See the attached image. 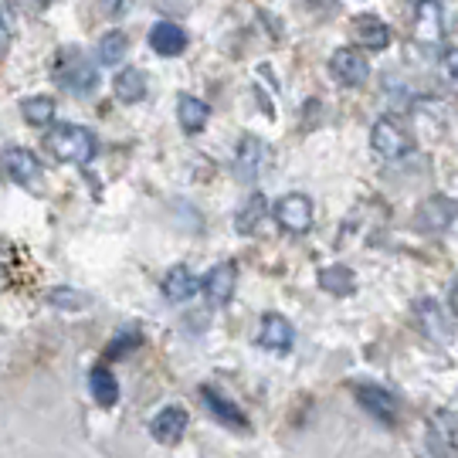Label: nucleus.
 <instances>
[{
    "instance_id": "1",
    "label": "nucleus",
    "mask_w": 458,
    "mask_h": 458,
    "mask_svg": "<svg viewBox=\"0 0 458 458\" xmlns=\"http://www.w3.org/2000/svg\"><path fill=\"white\" fill-rule=\"evenodd\" d=\"M45 149H48L58 164L89 166L96 160L98 143H96V132L85 130V126H75V123H51L48 136H45Z\"/></svg>"
},
{
    "instance_id": "2",
    "label": "nucleus",
    "mask_w": 458,
    "mask_h": 458,
    "mask_svg": "<svg viewBox=\"0 0 458 458\" xmlns=\"http://www.w3.org/2000/svg\"><path fill=\"white\" fill-rule=\"evenodd\" d=\"M51 79L72 96H92L98 85V62H92L82 48H62L51 62Z\"/></svg>"
},
{
    "instance_id": "3",
    "label": "nucleus",
    "mask_w": 458,
    "mask_h": 458,
    "mask_svg": "<svg viewBox=\"0 0 458 458\" xmlns=\"http://www.w3.org/2000/svg\"><path fill=\"white\" fill-rule=\"evenodd\" d=\"M329 75L346 89H360L370 79V62L363 58V51L357 45H344L329 55Z\"/></svg>"
},
{
    "instance_id": "4",
    "label": "nucleus",
    "mask_w": 458,
    "mask_h": 458,
    "mask_svg": "<svg viewBox=\"0 0 458 458\" xmlns=\"http://www.w3.org/2000/svg\"><path fill=\"white\" fill-rule=\"evenodd\" d=\"M0 166H4V174H7L17 187H24V191H41V183H45V170H41V164H38V157H34L31 149H24V147L4 149Z\"/></svg>"
},
{
    "instance_id": "5",
    "label": "nucleus",
    "mask_w": 458,
    "mask_h": 458,
    "mask_svg": "<svg viewBox=\"0 0 458 458\" xmlns=\"http://www.w3.org/2000/svg\"><path fill=\"white\" fill-rule=\"evenodd\" d=\"M370 147L380 160H401V157H408L411 140L394 119H377L374 130H370Z\"/></svg>"
},
{
    "instance_id": "6",
    "label": "nucleus",
    "mask_w": 458,
    "mask_h": 458,
    "mask_svg": "<svg viewBox=\"0 0 458 458\" xmlns=\"http://www.w3.org/2000/svg\"><path fill=\"white\" fill-rule=\"evenodd\" d=\"M353 397H357V404H360L370 418H377V421H384V425H394V421H397V397H394L387 387H380V384H357V387H353Z\"/></svg>"
},
{
    "instance_id": "7",
    "label": "nucleus",
    "mask_w": 458,
    "mask_h": 458,
    "mask_svg": "<svg viewBox=\"0 0 458 458\" xmlns=\"http://www.w3.org/2000/svg\"><path fill=\"white\" fill-rule=\"evenodd\" d=\"M276 221L289 234H306L312 228V200L306 194H285L276 204Z\"/></svg>"
},
{
    "instance_id": "8",
    "label": "nucleus",
    "mask_w": 458,
    "mask_h": 458,
    "mask_svg": "<svg viewBox=\"0 0 458 458\" xmlns=\"http://www.w3.org/2000/svg\"><path fill=\"white\" fill-rule=\"evenodd\" d=\"M200 289H204V295H208V302H211V306H228L234 289H238V265L217 262L211 272L204 276Z\"/></svg>"
},
{
    "instance_id": "9",
    "label": "nucleus",
    "mask_w": 458,
    "mask_h": 458,
    "mask_svg": "<svg viewBox=\"0 0 458 458\" xmlns=\"http://www.w3.org/2000/svg\"><path fill=\"white\" fill-rule=\"evenodd\" d=\"M350 31H353V45L360 51H384L391 45V28L377 14H357L350 21Z\"/></svg>"
},
{
    "instance_id": "10",
    "label": "nucleus",
    "mask_w": 458,
    "mask_h": 458,
    "mask_svg": "<svg viewBox=\"0 0 458 458\" xmlns=\"http://www.w3.org/2000/svg\"><path fill=\"white\" fill-rule=\"evenodd\" d=\"M191 45V38L183 31L177 21H157L149 28V48L157 51L160 58H181Z\"/></svg>"
},
{
    "instance_id": "11",
    "label": "nucleus",
    "mask_w": 458,
    "mask_h": 458,
    "mask_svg": "<svg viewBox=\"0 0 458 458\" xmlns=\"http://www.w3.org/2000/svg\"><path fill=\"white\" fill-rule=\"evenodd\" d=\"M187 425H191L187 411H183L181 404H166V408H160L153 418H149V435H153L157 442L174 445V442H181L183 438Z\"/></svg>"
},
{
    "instance_id": "12",
    "label": "nucleus",
    "mask_w": 458,
    "mask_h": 458,
    "mask_svg": "<svg viewBox=\"0 0 458 458\" xmlns=\"http://www.w3.org/2000/svg\"><path fill=\"white\" fill-rule=\"evenodd\" d=\"M293 344H295V329L282 312H268V316H262V327H259V346H262V350L289 353Z\"/></svg>"
},
{
    "instance_id": "13",
    "label": "nucleus",
    "mask_w": 458,
    "mask_h": 458,
    "mask_svg": "<svg viewBox=\"0 0 458 458\" xmlns=\"http://www.w3.org/2000/svg\"><path fill=\"white\" fill-rule=\"evenodd\" d=\"M272 160V149L265 147L259 136H245L242 147H238V177L242 181H259L265 174V166Z\"/></svg>"
},
{
    "instance_id": "14",
    "label": "nucleus",
    "mask_w": 458,
    "mask_h": 458,
    "mask_svg": "<svg viewBox=\"0 0 458 458\" xmlns=\"http://www.w3.org/2000/svg\"><path fill=\"white\" fill-rule=\"evenodd\" d=\"M160 293H164L166 302L183 306V302H191V299L200 293V282H197V276L187 265H174L164 276V282H160Z\"/></svg>"
},
{
    "instance_id": "15",
    "label": "nucleus",
    "mask_w": 458,
    "mask_h": 458,
    "mask_svg": "<svg viewBox=\"0 0 458 458\" xmlns=\"http://www.w3.org/2000/svg\"><path fill=\"white\" fill-rule=\"evenodd\" d=\"M414 38L421 45L442 41V4L438 0H418L414 4Z\"/></svg>"
},
{
    "instance_id": "16",
    "label": "nucleus",
    "mask_w": 458,
    "mask_h": 458,
    "mask_svg": "<svg viewBox=\"0 0 458 458\" xmlns=\"http://www.w3.org/2000/svg\"><path fill=\"white\" fill-rule=\"evenodd\" d=\"M149 92L147 85V72L136 65H126L115 72L113 79V96L119 98V102H126V106H136V102H143Z\"/></svg>"
},
{
    "instance_id": "17",
    "label": "nucleus",
    "mask_w": 458,
    "mask_h": 458,
    "mask_svg": "<svg viewBox=\"0 0 458 458\" xmlns=\"http://www.w3.org/2000/svg\"><path fill=\"white\" fill-rule=\"evenodd\" d=\"M200 397H204V404L211 408V414L221 421V425L234 428V431H248V428H251L248 425V418H245V411L238 408L234 401H228L217 387H200Z\"/></svg>"
},
{
    "instance_id": "18",
    "label": "nucleus",
    "mask_w": 458,
    "mask_h": 458,
    "mask_svg": "<svg viewBox=\"0 0 458 458\" xmlns=\"http://www.w3.org/2000/svg\"><path fill=\"white\" fill-rule=\"evenodd\" d=\"M177 123H181V130L187 132V136H197V132L208 130V123H211V106H208L204 98L183 92V96L177 98Z\"/></svg>"
},
{
    "instance_id": "19",
    "label": "nucleus",
    "mask_w": 458,
    "mask_h": 458,
    "mask_svg": "<svg viewBox=\"0 0 458 458\" xmlns=\"http://www.w3.org/2000/svg\"><path fill=\"white\" fill-rule=\"evenodd\" d=\"M89 391H92V401H96L98 408H115L119 404V384H115V377L109 367H92V374H89Z\"/></svg>"
},
{
    "instance_id": "20",
    "label": "nucleus",
    "mask_w": 458,
    "mask_h": 458,
    "mask_svg": "<svg viewBox=\"0 0 458 458\" xmlns=\"http://www.w3.org/2000/svg\"><path fill=\"white\" fill-rule=\"evenodd\" d=\"M130 55V38H126V31H109V34H102V41H98V48H96V62L98 68H115V65H123V58Z\"/></svg>"
},
{
    "instance_id": "21",
    "label": "nucleus",
    "mask_w": 458,
    "mask_h": 458,
    "mask_svg": "<svg viewBox=\"0 0 458 458\" xmlns=\"http://www.w3.org/2000/svg\"><path fill=\"white\" fill-rule=\"evenodd\" d=\"M55 113H58V106H55L51 96H28L21 102V115L34 130H48L51 123H55Z\"/></svg>"
},
{
    "instance_id": "22",
    "label": "nucleus",
    "mask_w": 458,
    "mask_h": 458,
    "mask_svg": "<svg viewBox=\"0 0 458 458\" xmlns=\"http://www.w3.org/2000/svg\"><path fill=\"white\" fill-rule=\"evenodd\" d=\"M319 285H323L327 293H333V295L353 293V272H350V268H344V265H329V268H323V272H319Z\"/></svg>"
},
{
    "instance_id": "23",
    "label": "nucleus",
    "mask_w": 458,
    "mask_h": 458,
    "mask_svg": "<svg viewBox=\"0 0 458 458\" xmlns=\"http://www.w3.org/2000/svg\"><path fill=\"white\" fill-rule=\"evenodd\" d=\"M265 214H268V204H265L262 194H251L245 200V208L238 211V231L242 234H251V231L259 228V221H262Z\"/></svg>"
},
{
    "instance_id": "24",
    "label": "nucleus",
    "mask_w": 458,
    "mask_h": 458,
    "mask_svg": "<svg viewBox=\"0 0 458 458\" xmlns=\"http://www.w3.org/2000/svg\"><path fill=\"white\" fill-rule=\"evenodd\" d=\"M414 316L425 323L428 336H438V340H445L442 329H448V327H445V319H442V310H438L431 299H418V306H414Z\"/></svg>"
},
{
    "instance_id": "25",
    "label": "nucleus",
    "mask_w": 458,
    "mask_h": 458,
    "mask_svg": "<svg viewBox=\"0 0 458 458\" xmlns=\"http://www.w3.org/2000/svg\"><path fill=\"white\" fill-rule=\"evenodd\" d=\"M140 344H143V333H140V329H132V327L119 329L113 340H109V346H106V357H109V360H119V357H126V353L136 350Z\"/></svg>"
},
{
    "instance_id": "26",
    "label": "nucleus",
    "mask_w": 458,
    "mask_h": 458,
    "mask_svg": "<svg viewBox=\"0 0 458 458\" xmlns=\"http://www.w3.org/2000/svg\"><path fill=\"white\" fill-rule=\"evenodd\" d=\"M48 302L55 306V310H72L79 312L89 306V295L79 293V289H68V285H62V289H51L48 293Z\"/></svg>"
},
{
    "instance_id": "27",
    "label": "nucleus",
    "mask_w": 458,
    "mask_h": 458,
    "mask_svg": "<svg viewBox=\"0 0 458 458\" xmlns=\"http://www.w3.org/2000/svg\"><path fill=\"white\" fill-rule=\"evenodd\" d=\"M106 4V14L109 17H123L132 7V0H102Z\"/></svg>"
},
{
    "instance_id": "28",
    "label": "nucleus",
    "mask_w": 458,
    "mask_h": 458,
    "mask_svg": "<svg viewBox=\"0 0 458 458\" xmlns=\"http://www.w3.org/2000/svg\"><path fill=\"white\" fill-rule=\"evenodd\" d=\"M445 75H448L452 82H458V51H448V55H445Z\"/></svg>"
},
{
    "instance_id": "29",
    "label": "nucleus",
    "mask_w": 458,
    "mask_h": 458,
    "mask_svg": "<svg viewBox=\"0 0 458 458\" xmlns=\"http://www.w3.org/2000/svg\"><path fill=\"white\" fill-rule=\"evenodd\" d=\"M21 11H45L51 0H14Z\"/></svg>"
},
{
    "instance_id": "30",
    "label": "nucleus",
    "mask_w": 458,
    "mask_h": 458,
    "mask_svg": "<svg viewBox=\"0 0 458 458\" xmlns=\"http://www.w3.org/2000/svg\"><path fill=\"white\" fill-rule=\"evenodd\" d=\"M7 48V24H4V21H0V51Z\"/></svg>"
}]
</instances>
